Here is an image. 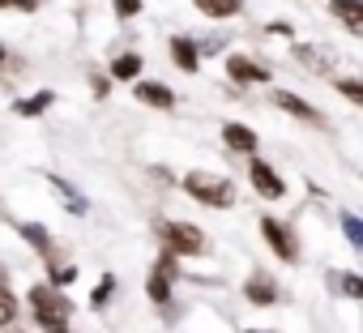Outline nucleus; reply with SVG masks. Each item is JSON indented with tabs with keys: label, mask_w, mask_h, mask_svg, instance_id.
I'll list each match as a JSON object with an SVG mask.
<instances>
[{
	"label": "nucleus",
	"mask_w": 363,
	"mask_h": 333,
	"mask_svg": "<svg viewBox=\"0 0 363 333\" xmlns=\"http://www.w3.org/2000/svg\"><path fill=\"white\" fill-rule=\"evenodd\" d=\"M337 282H342V290H346V295H350V299H359V295H363V282H359V278H354V273H342V278H337Z\"/></svg>",
	"instance_id": "obj_22"
},
{
	"label": "nucleus",
	"mask_w": 363,
	"mask_h": 333,
	"mask_svg": "<svg viewBox=\"0 0 363 333\" xmlns=\"http://www.w3.org/2000/svg\"><path fill=\"white\" fill-rule=\"evenodd\" d=\"M193 5L206 18H231V13H240V0H193Z\"/></svg>",
	"instance_id": "obj_13"
},
{
	"label": "nucleus",
	"mask_w": 363,
	"mask_h": 333,
	"mask_svg": "<svg viewBox=\"0 0 363 333\" xmlns=\"http://www.w3.org/2000/svg\"><path fill=\"white\" fill-rule=\"evenodd\" d=\"M111 290H116V278H103V282L94 286V307H107V299H111Z\"/></svg>",
	"instance_id": "obj_20"
},
{
	"label": "nucleus",
	"mask_w": 363,
	"mask_h": 333,
	"mask_svg": "<svg viewBox=\"0 0 363 333\" xmlns=\"http://www.w3.org/2000/svg\"><path fill=\"white\" fill-rule=\"evenodd\" d=\"M261 235L269 239V248H274V252H278L282 261H295V256H299V248H295V239L286 235V227H282L278 218H261Z\"/></svg>",
	"instance_id": "obj_4"
},
{
	"label": "nucleus",
	"mask_w": 363,
	"mask_h": 333,
	"mask_svg": "<svg viewBox=\"0 0 363 333\" xmlns=\"http://www.w3.org/2000/svg\"><path fill=\"white\" fill-rule=\"evenodd\" d=\"M248 176H252V184H257V193L261 197H269V201H278L282 193H286V184L274 176V166H265L261 158H252V166H248Z\"/></svg>",
	"instance_id": "obj_5"
},
{
	"label": "nucleus",
	"mask_w": 363,
	"mask_h": 333,
	"mask_svg": "<svg viewBox=\"0 0 363 333\" xmlns=\"http://www.w3.org/2000/svg\"><path fill=\"white\" fill-rule=\"evenodd\" d=\"M116 13H120V18H133V13H141V0H116Z\"/></svg>",
	"instance_id": "obj_23"
},
{
	"label": "nucleus",
	"mask_w": 363,
	"mask_h": 333,
	"mask_svg": "<svg viewBox=\"0 0 363 333\" xmlns=\"http://www.w3.org/2000/svg\"><path fill=\"white\" fill-rule=\"evenodd\" d=\"M223 141H227L231 149H240V154H252V149H257V132H252L248 124H223Z\"/></svg>",
	"instance_id": "obj_8"
},
{
	"label": "nucleus",
	"mask_w": 363,
	"mask_h": 333,
	"mask_svg": "<svg viewBox=\"0 0 363 333\" xmlns=\"http://www.w3.org/2000/svg\"><path fill=\"white\" fill-rule=\"evenodd\" d=\"M337 90H342V94H346V98H350V103H363V86H359V81H354V77H346V81H342V86H337Z\"/></svg>",
	"instance_id": "obj_21"
},
{
	"label": "nucleus",
	"mask_w": 363,
	"mask_h": 333,
	"mask_svg": "<svg viewBox=\"0 0 363 333\" xmlns=\"http://www.w3.org/2000/svg\"><path fill=\"white\" fill-rule=\"evenodd\" d=\"M162 235H167V248H171V252H189V256H193V252L206 248V235H201L197 227H189V222H167Z\"/></svg>",
	"instance_id": "obj_3"
},
{
	"label": "nucleus",
	"mask_w": 363,
	"mask_h": 333,
	"mask_svg": "<svg viewBox=\"0 0 363 333\" xmlns=\"http://www.w3.org/2000/svg\"><path fill=\"white\" fill-rule=\"evenodd\" d=\"M0 64H5V43H0Z\"/></svg>",
	"instance_id": "obj_26"
},
{
	"label": "nucleus",
	"mask_w": 363,
	"mask_h": 333,
	"mask_svg": "<svg viewBox=\"0 0 363 333\" xmlns=\"http://www.w3.org/2000/svg\"><path fill=\"white\" fill-rule=\"evenodd\" d=\"M342 227H346V239L359 248V244H363V227H359V218H354V214H342Z\"/></svg>",
	"instance_id": "obj_19"
},
{
	"label": "nucleus",
	"mask_w": 363,
	"mask_h": 333,
	"mask_svg": "<svg viewBox=\"0 0 363 333\" xmlns=\"http://www.w3.org/2000/svg\"><path fill=\"white\" fill-rule=\"evenodd\" d=\"M137 98H141V103H150V107H162V111L175 103V94H171L162 81H141V86H137Z\"/></svg>",
	"instance_id": "obj_11"
},
{
	"label": "nucleus",
	"mask_w": 363,
	"mask_h": 333,
	"mask_svg": "<svg viewBox=\"0 0 363 333\" xmlns=\"http://www.w3.org/2000/svg\"><path fill=\"white\" fill-rule=\"evenodd\" d=\"M137 73H141V56H116V60H111V77L128 81V77H137Z\"/></svg>",
	"instance_id": "obj_14"
},
{
	"label": "nucleus",
	"mask_w": 363,
	"mask_h": 333,
	"mask_svg": "<svg viewBox=\"0 0 363 333\" xmlns=\"http://www.w3.org/2000/svg\"><path fill=\"white\" fill-rule=\"evenodd\" d=\"M0 9H39V0H0Z\"/></svg>",
	"instance_id": "obj_25"
},
{
	"label": "nucleus",
	"mask_w": 363,
	"mask_h": 333,
	"mask_svg": "<svg viewBox=\"0 0 363 333\" xmlns=\"http://www.w3.org/2000/svg\"><path fill=\"white\" fill-rule=\"evenodd\" d=\"M13 316H18V299H13L5 286H0V324H9Z\"/></svg>",
	"instance_id": "obj_18"
},
{
	"label": "nucleus",
	"mask_w": 363,
	"mask_h": 333,
	"mask_svg": "<svg viewBox=\"0 0 363 333\" xmlns=\"http://www.w3.org/2000/svg\"><path fill=\"white\" fill-rule=\"evenodd\" d=\"M274 103H278L282 111H291V115H299V120H308V124H320V111H316V107H308L303 98H295V94H286V90H278V94H274Z\"/></svg>",
	"instance_id": "obj_9"
},
{
	"label": "nucleus",
	"mask_w": 363,
	"mask_h": 333,
	"mask_svg": "<svg viewBox=\"0 0 363 333\" xmlns=\"http://www.w3.org/2000/svg\"><path fill=\"white\" fill-rule=\"evenodd\" d=\"M329 13L346 30H363V0H329Z\"/></svg>",
	"instance_id": "obj_7"
},
{
	"label": "nucleus",
	"mask_w": 363,
	"mask_h": 333,
	"mask_svg": "<svg viewBox=\"0 0 363 333\" xmlns=\"http://www.w3.org/2000/svg\"><path fill=\"white\" fill-rule=\"evenodd\" d=\"M30 307H35V316H39V324L48 329V333H69V299L65 295H56L52 286H35L30 290Z\"/></svg>",
	"instance_id": "obj_1"
},
{
	"label": "nucleus",
	"mask_w": 363,
	"mask_h": 333,
	"mask_svg": "<svg viewBox=\"0 0 363 333\" xmlns=\"http://www.w3.org/2000/svg\"><path fill=\"white\" fill-rule=\"evenodd\" d=\"M184 188L193 193V201H201V205H210V210H227V205L235 201L231 180H218V176H210V171H189V176H184Z\"/></svg>",
	"instance_id": "obj_2"
},
{
	"label": "nucleus",
	"mask_w": 363,
	"mask_h": 333,
	"mask_svg": "<svg viewBox=\"0 0 363 333\" xmlns=\"http://www.w3.org/2000/svg\"><path fill=\"white\" fill-rule=\"evenodd\" d=\"M150 299L154 303H167L171 299V273H162V269L150 273Z\"/></svg>",
	"instance_id": "obj_15"
},
{
	"label": "nucleus",
	"mask_w": 363,
	"mask_h": 333,
	"mask_svg": "<svg viewBox=\"0 0 363 333\" xmlns=\"http://www.w3.org/2000/svg\"><path fill=\"white\" fill-rule=\"evenodd\" d=\"M244 295H248L252 303H261V307H269V303L278 299V286H274V282H269L265 273H252V278H248V286H244Z\"/></svg>",
	"instance_id": "obj_10"
},
{
	"label": "nucleus",
	"mask_w": 363,
	"mask_h": 333,
	"mask_svg": "<svg viewBox=\"0 0 363 333\" xmlns=\"http://www.w3.org/2000/svg\"><path fill=\"white\" fill-rule=\"evenodd\" d=\"M171 56H175V64L184 69V73H197V43H189V39H171Z\"/></svg>",
	"instance_id": "obj_12"
},
{
	"label": "nucleus",
	"mask_w": 363,
	"mask_h": 333,
	"mask_svg": "<svg viewBox=\"0 0 363 333\" xmlns=\"http://www.w3.org/2000/svg\"><path fill=\"white\" fill-rule=\"evenodd\" d=\"M22 235H26V239H30L39 252H52V239H48V231H43L39 222H26V227H22Z\"/></svg>",
	"instance_id": "obj_17"
},
{
	"label": "nucleus",
	"mask_w": 363,
	"mask_h": 333,
	"mask_svg": "<svg viewBox=\"0 0 363 333\" xmlns=\"http://www.w3.org/2000/svg\"><path fill=\"white\" fill-rule=\"evenodd\" d=\"M227 73H231V81H240V86L269 81V69L257 64V60H248V56H231V60H227Z\"/></svg>",
	"instance_id": "obj_6"
},
{
	"label": "nucleus",
	"mask_w": 363,
	"mask_h": 333,
	"mask_svg": "<svg viewBox=\"0 0 363 333\" xmlns=\"http://www.w3.org/2000/svg\"><path fill=\"white\" fill-rule=\"evenodd\" d=\"M48 107H52V90H39L35 98H26V103H18L13 111H18V115H39V111H48Z\"/></svg>",
	"instance_id": "obj_16"
},
{
	"label": "nucleus",
	"mask_w": 363,
	"mask_h": 333,
	"mask_svg": "<svg viewBox=\"0 0 363 333\" xmlns=\"http://www.w3.org/2000/svg\"><path fill=\"white\" fill-rule=\"evenodd\" d=\"M73 278H77V269H69V265H65V269H56V265H52V282H60V286H69Z\"/></svg>",
	"instance_id": "obj_24"
}]
</instances>
